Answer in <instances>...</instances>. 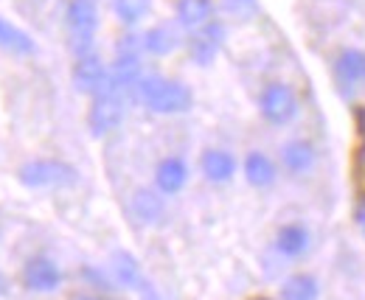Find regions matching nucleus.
Returning a JSON list of instances; mask_svg holds the SVG:
<instances>
[{"label": "nucleus", "mask_w": 365, "mask_h": 300, "mask_svg": "<svg viewBox=\"0 0 365 300\" xmlns=\"http://www.w3.org/2000/svg\"><path fill=\"white\" fill-rule=\"evenodd\" d=\"M138 101L158 115H180L194 104V93L178 79L166 76H143L138 87Z\"/></svg>", "instance_id": "nucleus-1"}, {"label": "nucleus", "mask_w": 365, "mask_h": 300, "mask_svg": "<svg viewBox=\"0 0 365 300\" xmlns=\"http://www.w3.org/2000/svg\"><path fill=\"white\" fill-rule=\"evenodd\" d=\"M65 29H68V43L76 56L93 53V40L98 31V9L93 0H71L65 11Z\"/></svg>", "instance_id": "nucleus-2"}, {"label": "nucleus", "mask_w": 365, "mask_h": 300, "mask_svg": "<svg viewBox=\"0 0 365 300\" xmlns=\"http://www.w3.org/2000/svg\"><path fill=\"white\" fill-rule=\"evenodd\" d=\"M17 180L26 188H68L79 182V172L65 163V160H51V157H40V160H29L20 166Z\"/></svg>", "instance_id": "nucleus-3"}, {"label": "nucleus", "mask_w": 365, "mask_h": 300, "mask_svg": "<svg viewBox=\"0 0 365 300\" xmlns=\"http://www.w3.org/2000/svg\"><path fill=\"white\" fill-rule=\"evenodd\" d=\"M298 107H301L298 95L287 82H270V85H264L262 95H259V113L273 127L292 124L295 115H298Z\"/></svg>", "instance_id": "nucleus-4"}, {"label": "nucleus", "mask_w": 365, "mask_h": 300, "mask_svg": "<svg viewBox=\"0 0 365 300\" xmlns=\"http://www.w3.org/2000/svg\"><path fill=\"white\" fill-rule=\"evenodd\" d=\"M124 115H127V98L118 95L115 90H104V93L93 95V104L88 110V127L96 138H104L113 129L121 127Z\"/></svg>", "instance_id": "nucleus-5"}, {"label": "nucleus", "mask_w": 365, "mask_h": 300, "mask_svg": "<svg viewBox=\"0 0 365 300\" xmlns=\"http://www.w3.org/2000/svg\"><path fill=\"white\" fill-rule=\"evenodd\" d=\"M23 286L29 292H40V295L56 292L62 286V269H59V264L48 256L29 258L26 267H23Z\"/></svg>", "instance_id": "nucleus-6"}, {"label": "nucleus", "mask_w": 365, "mask_h": 300, "mask_svg": "<svg viewBox=\"0 0 365 300\" xmlns=\"http://www.w3.org/2000/svg\"><path fill=\"white\" fill-rule=\"evenodd\" d=\"M73 87L85 95H98L107 90V82H110V68L96 56V53H88V56H76V65H73Z\"/></svg>", "instance_id": "nucleus-7"}, {"label": "nucleus", "mask_w": 365, "mask_h": 300, "mask_svg": "<svg viewBox=\"0 0 365 300\" xmlns=\"http://www.w3.org/2000/svg\"><path fill=\"white\" fill-rule=\"evenodd\" d=\"M222 43H225V26L211 20L208 26H202V29H197V31L191 34V40H188V53H191V59H194L197 65H211V62L217 59Z\"/></svg>", "instance_id": "nucleus-8"}, {"label": "nucleus", "mask_w": 365, "mask_h": 300, "mask_svg": "<svg viewBox=\"0 0 365 300\" xmlns=\"http://www.w3.org/2000/svg\"><path fill=\"white\" fill-rule=\"evenodd\" d=\"M334 76L337 85L343 87L346 93L360 87L365 82V51L360 48H343L334 59Z\"/></svg>", "instance_id": "nucleus-9"}, {"label": "nucleus", "mask_w": 365, "mask_h": 300, "mask_svg": "<svg viewBox=\"0 0 365 300\" xmlns=\"http://www.w3.org/2000/svg\"><path fill=\"white\" fill-rule=\"evenodd\" d=\"M312 247V233L307 224L301 222H289V224H281L278 233H275V250L284 258H301L309 253Z\"/></svg>", "instance_id": "nucleus-10"}, {"label": "nucleus", "mask_w": 365, "mask_h": 300, "mask_svg": "<svg viewBox=\"0 0 365 300\" xmlns=\"http://www.w3.org/2000/svg\"><path fill=\"white\" fill-rule=\"evenodd\" d=\"M185 182H188V166H185L182 157L169 155V157H163V160L158 163V169H155V188H158L163 197L180 194L182 188H185Z\"/></svg>", "instance_id": "nucleus-11"}, {"label": "nucleus", "mask_w": 365, "mask_h": 300, "mask_svg": "<svg viewBox=\"0 0 365 300\" xmlns=\"http://www.w3.org/2000/svg\"><path fill=\"white\" fill-rule=\"evenodd\" d=\"M200 169H202L208 182L225 185L236 174V157L225 149H205L202 157H200Z\"/></svg>", "instance_id": "nucleus-12"}, {"label": "nucleus", "mask_w": 365, "mask_h": 300, "mask_svg": "<svg viewBox=\"0 0 365 300\" xmlns=\"http://www.w3.org/2000/svg\"><path fill=\"white\" fill-rule=\"evenodd\" d=\"M242 172H245V180L253 185V188H270L275 180H278V169H275L273 157L253 149L247 152L245 163H242Z\"/></svg>", "instance_id": "nucleus-13"}, {"label": "nucleus", "mask_w": 365, "mask_h": 300, "mask_svg": "<svg viewBox=\"0 0 365 300\" xmlns=\"http://www.w3.org/2000/svg\"><path fill=\"white\" fill-rule=\"evenodd\" d=\"M281 163L289 174L304 177L315 169V146L309 140H289L281 149Z\"/></svg>", "instance_id": "nucleus-14"}, {"label": "nucleus", "mask_w": 365, "mask_h": 300, "mask_svg": "<svg viewBox=\"0 0 365 300\" xmlns=\"http://www.w3.org/2000/svg\"><path fill=\"white\" fill-rule=\"evenodd\" d=\"M214 20V0H178V23L197 31Z\"/></svg>", "instance_id": "nucleus-15"}, {"label": "nucleus", "mask_w": 365, "mask_h": 300, "mask_svg": "<svg viewBox=\"0 0 365 300\" xmlns=\"http://www.w3.org/2000/svg\"><path fill=\"white\" fill-rule=\"evenodd\" d=\"M140 40H143V51H149L155 56H166L180 45V34H178L175 26L160 23V26H152Z\"/></svg>", "instance_id": "nucleus-16"}, {"label": "nucleus", "mask_w": 365, "mask_h": 300, "mask_svg": "<svg viewBox=\"0 0 365 300\" xmlns=\"http://www.w3.org/2000/svg\"><path fill=\"white\" fill-rule=\"evenodd\" d=\"M166 211V202L160 197V191H152V188H138L135 197H133V214L138 222L143 224H152L158 222Z\"/></svg>", "instance_id": "nucleus-17"}, {"label": "nucleus", "mask_w": 365, "mask_h": 300, "mask_svg": "<svg viewBox=\"0 0 365 300\" xmlns=\"http://www.w3.org/2000/svg\"><path fill=\"white\" fill-rule=\"evenodd\" d=\"M0 48L9 51V53H20V56H29V53L37 51L31 34L23 31L20 26H14V23L6 20V17H0Z\"/></svg>", "instance_id": "nucleus-18"}, {"label": "nucleus", "mask_w": 365, "mask_h": 300, "mask_svg": "<svg viewBox=\"0 0 365 300\" xmlns=\"http://www.w3.org/2000/svg\"><path fill=\"white\" fill-rule=\"evenodd\" d=\"M281 300H320V284L309 272H295L284 281Z\"/></svg>", "instance_id": "nucleus-19"}, {"label": "nucleus", "mask_w": 365, "mask_h": 300, "mask_svg": "<svg viewBox=\"0 0 365 300\" xmlns=\"http://www.w3.org/2000/svg\"><path fill=\"white\" fill-rule=\"evenodd\" d=\"M113 275H115V281H118L121 286H130V289H143V286H146L138 261L130 256V253H124V250H118V253L113 256Z\"/></svg>", "instance_id": "nucleus-20"}, {"label": "nucleus", "mask_w": 365, "mask_h": 300, "mask_svg": "<svg viewBox=\"0 0 365 300\" xmlns=\"http://www.w3.org/2000/svg\"><path fill=\"white\" fill-rule=\"evenodd\" d=\"M152 9V0H113V11L124 26L140 23Z\"/></svg>", "instance_id": "nucleus-21"}, {"label": "nucleus", "mask_w": 365, "mask_h": 300, "mask_svg": "<svg viewBox=\"0 0 365 300\" xmlns=\"http://www.w3.org/2000/svg\"><path fill=\"white\" fill-rule=\"evenodd\" d=\"M222 6L228 14H236V17H247L256 11V0H225Z\"/></svg>", "instance_id": "nucleus-22"}, {"label": "nucleus", "mask_w": 365, "mask_h": 300, "mask_svg": "<svg viewBox=\"0 0 365 300\" xmlns=\"http://www.w3.org/2000/svg\"><path fill=\"white\" fill-rule=\"evenodd\" d=\"M76 300H104V298H98V295H82V298H76Z\"/></svg>", "instance_id": "nucleus-23"}, {"label": "nucleus", "mask_w": 365, "mask_h": 300, "mask_svg": "<svg viewBox=\"0 0 365 300\" xmlns=\"http://www.w3.org/2000/svg\"><path fill=\"white\" fill-rule=\"evenodd\" d=\"M360 227H363V233H365V208L360 211Z\"/></svg>", "instance_id": "nucleus-24"}, {"label": "nucleus", "mask_w": 365, "mask_h": 300, "mask_svg": "<svg viewBox=\"0 0 365 300\" xmlns=\"http://www.w3.org/2000/svg\"><path fill=\"white\" fill-rule=\"evenodd\" d=\"M0 295H3V275H0Z\"/></svg>", "instance_id": "nucleus-25"}]
</instances>
